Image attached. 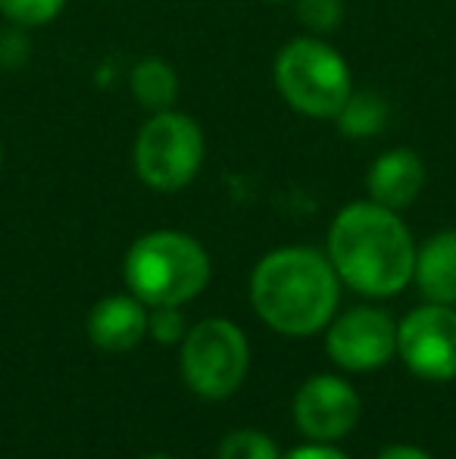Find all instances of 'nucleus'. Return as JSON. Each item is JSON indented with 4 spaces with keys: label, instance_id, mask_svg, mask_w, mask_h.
I'll return each mask as SVG.
<instances>
[{
    "label": "nucleus",
    "instance_id": "obj_1",
    "mask_svg": "<svg viewBox=\"0 0 456 459\" xmlns=\"http://www.w3.org/2000/svg\"><path fill=\"white\" fill-rule=\"evenodd\" d=\"M329 260L338 278L366 297H394L413 281L416 241L397 210L353 200L329 229Z\"/></svg>",
    "mask_w": 456,
    "mask_h": 459
},
{
    "label": "nucleus",
    "instance_id": "obj_2",
    "mask_svg": "<svg viewBox=\"0 0 456 459\" xmlns=\"http://www.w3.org/2000/svg\"><path fill=\"white\" fill-rule=\"evenodd\" d=\"M341 297V278L329 254L313 247H279L256 263L250 303L272 332L304 338L323 332Z\"/></svg>",
    "mask_w": 456,
    "mask_h": 459
},
{
    "label": "nucleus",
    "instance_id": "obj_3",
    "mask_svg": "<svg viewBox=\"0 0 456 459\" xmlns=\"http://www.w3.org/2000/svg\"><path fill=\"white\" fill-rule=\"evenodd\" d=\"M125 284L147 307H182L210 281V254L185 231L157 229L128 247Z\"/></svg>",
    "mask_w": 456,
    "mask_h": 459
},
{
    "label": "nucleus",
    "instance_id": "obj_4",
    "mask_svg": "<svg viewBox=\"0 0 456 459\" xmlns=\"http://www.w3.org/2000/svg\"><path fill=\"white\" fill-rule=\"evenodd\" d=\"M275 88L281 100L310 119H335L353 94L350 66L325 38L300 35L275 56Z\"/></svg>",
    "mask_w": 456,
    "mask_h": 459
},
{
    "label": "nucleus",
    "instance_id": "obj_5",
    "mask_svg": "<svg viewBox=\"0 0 456 459\" xmlns=\"http://www.w3.org/2000/svg\"><path fill=\"white\" fill-rule=\"evenodd\" d=\"M207 153L203 128L182 109L151 113L134 138V172L153 191H182L197 178Z\"/></svg>",
    "mask_w": 456,
    "mask_h": 459
},
{
    "label": "nucleus",
    "instance_id": "obj_6",
    "mask_svg": "<svg viewBox=\"0 0 456 459\" xmlns=\"http://www.w3.org/2000/svg\"><path fill=\"white\" fill-rule=\"evenodd\" d=\"M250 344L228 319H203L182 341V375L203 400H226L244 385Z\"/></svg>",
    "mask_w": 456,
    "mask_h": 459
},
{
    "label": "nucleus",
    "instance_id": "obj_7",
    "mask_svg": "<svg viewBox=\"0 0 456 459\" xmlns=\"http://www.w3.org/2000/svg\"><path fill=\"white\" fill-rule=\"evenodd\" d=\"M397 353L426 381L456 378V309L432 300L416 307L397 325Z\"/></svg>",
    "mask_w": 456,
    "mask_h": 459
},
{
    "label": "nucleus",
    "instance_id": "obj_8",
    "mask_svg": "<svg viewBox=\"0 0 456 459\" xmlns=\"http://www.w3.org/2000/svg\"><path fill=\"white\" fill-rule=\"evenodd\" d=\"M325 351L347 372H372L397 353V325L384 309H347L329 325Z\"/></svg>",
    "mask_w": 456,
    "mask_h": 459
},
{
    "label": "nucleus",
    "instance_id": "obj_9",
    "mask_svg": "<svg viewBox=\"0 0 456 459\" xmlns=\"http://www.w3.org/2000/svg\"><path fill=\"white\" fill-rule=\"evenodd\" d=\"M359 422V397L350 381L338 375H313L294 394V425L316 444L350 435Z\"/></svg>",
    "mask_w": 456,
    "mask_h": 459
},
{
    "label": "nucleus",
    "instance_id": "obj_10",
    "mask_svg": "<svg viewBox=\"0 0 456 459\" xmlns=\"http://www.w3.org/2000/svg\"><path fill=\"white\" fill-rule=\"evenodd\" d=\"M426 182H428L426 160L413 147H394V151H384L369 166L366 191H369V200L400 212L419 200Z\"/></svg>",
    "mask_w": 456,
    "mask_h": 459
},
{
    "label": "nucleus",
    "instance_id": "obj_11",
    "mask_svg": "<svg viewBox=\"0 0 456 459\" xmlns=\"http://www.w3.org/2000/svg\"><path fill=\"white\" fill-rule=\"evenodd\" d=\"M147 303H141L134 294L104 297L88 313V338L107 353L134 351L147 334Z\"/></svg>",
    "mask_w": 456,
    "mask_h": 459
},
{
    "label": "nucleus",
    "instance_id": "obj_12",
    "mask_svg": "<svg viewBox=\"0 0 456 459\" xmlns=\"http://www.w3.org/2000/svg\"><path fill=\"white\" fill-rule=\"evenodd\" d=\"M413 281L432 303L456 307V229H444L416 247Z\"/></svg>",
    "mask_w": 456,
    "mask_h": 459
},
{
    "label": "nucleus",
    "instance_id": "obj_13",
    "mask_svg": "<svg viewBox=\"0 0 456 459\" xmlns=\"http://www.w3.org/2000/svg\"><path fill=\"white\" fill-rule=\"evenodd\" d=\"M128 88H132V97L138 100L141 109L147 113H163V109H172L178 100V73L169 60L151 54L141 56L132 66V75H128Z\"/></svg>",
    "mask_w": 456,
    "mask_h": 459
},
{
    "label": "nucleus",
    "instance_id": "obj_14",
    "mask_svg": "<svg viewBox=\"0 0 456 459\" xmlns=\"http://www.w3.org/2000/svg\"><path fill=\"white\" fill-rule=\"evenodd\" d=\"M335 122L344 138L353 141L375 138L388 126V103L372 91H353L341 107V113L335 116Z\"/></svg>",
    "mask_w": 456,
    "mask_h": 459
},
{
    "label": "nucleus",
    "instance_id": "obj_15",
    "mask_svg": "<svg viewBox=\"0 0 456 459\" xmlns=\"http://www.w3.org/2000/svg\"><path fill=\"white\" fill-rule=\"evenodd\" d=\"M216 459H281L275 441L266 431L256 429H237L222 437Z\"/></svg>",
    "mask_w": 456,
    "mask_h": 459
},
{
    "label": "nucleus",
    "instance_id": "obj_16",
    "mask_svg": "<svg viewBox=\"0 0 456 459\" xmlns=\"http://www.w3.org/2000/svg\"><path fill=\"white\" fill-rule=\"evenodd\" d=\"M294 10L300 25L316 38L331 35L344 22V0H294Z\"/></svg>",
    "mask_w": 456,
    "mask_h": 459
},
{
    "label": "nucleus",
    "instance_id": "obj_17",
    "mask_svg": "<svg viewBox=\"0 0 456 459\" xmlns=\"http://www.w3.org/2000/svg\"><path fill=\"white\" fill-rule=\"evenodd\" d=\"M66 0H0V16L22 29H41L63 13Z\"/></svg>",
    "mask_w": 456,
    "mask_h": 459
},
{
    "label": "nucleus",
    "instance_id": "obj_18",
    "mask_svg": "<svg viewBox=\"0 0 456 459\" xmlns=\"http://www.w3.org/2000/svg\"><path fill=\"white\" fill-rule=\"evenodd\" d=\"M153 313L147 316V334H153V341L172 347L182 344L188 328H185V319L178 313V307H151Z\"/></svg>",
    "mask_w": 456,
    "mask_h": 459
},
{
    "label": "nucleus",
    "instance_id": "obj_19",
    "mask_svg": "<svg viewBox=\"0 0 456 459\" xmlns=\"http://www.w3.org/2000/svg\"><path fill=\"white\" fill-rule=\"evenodd\" d=\"M31 54V41H29V29L22 25H6L0 29V69H19L29 63Z\"/></svg>",
    "mask_w": 456,
    "mask_h": 459
},
{
    "label": "nucleus",
    "instance_id": "obj_20",
    "mask_svg": "<svg viewBox=\"0 0 456 459\" xmlns=\"http://www.w3.org/2000/svg\"><path fill=\"white\" fill-rule=\"evenodd\" d=\"M281 459H350V456L335 450L331 444H306V447H294L291 454H285Z\"/></svg>",
    "mask_w": 456,
    "mask_h": 459
},
{
    "label": "nucleus",
    "instance_id": "obj_21",
    "mask_svg": "<svg viewBox=\"0 0 456 459\" xmlns=\"http://www.w3.org/2000/svg\"><path fill=\"white\" fill-rule=\"evenodd\" d=\"M375 459H434V456L426 454L422 447H413V444H394V447L382 450Z\"/></svg>",
    "mask_w": 456,
    "mask_h": 459
},
{
    "label": "nucleus",
    "instance_id": "obj_22",
    "mask_svg": "<svg viewBox=\"0 0 456 459\" xmlns=\"http://www.w3.org/2000/svg\"><path fill=\"white\" fill-rule=\"evenodd\" d=\"M141 459H176V456H169V454H147V456H141Z\"/></svg>",
    "mask_w": 456,
    "mask_h": 459
},
{
    "label": "nucleus",
    "instance_id": "obj_23",
    "mask_svg": "<svg viewBox=\"0 0 456 459\" xmlns=\"http://www.w3.org/2000/svg\"><path fill=\"white\" fill-rule=\"evenodd\" d=\"M262 4H288V0H262Z\"/></svg>",
    "mask_w": 456,
    "mask_h": 459
},
{
    "label": "nucleus",
    "instance_id": "obj_24",
    "mask_svg": "<svg viewBox=\"0 0 456 459\" xmlns=\"http://www.w3.org/2000/svg\"><path fill=\"white\" fill-rule=\"evenodd\" d=\"M0 169H4V147H0Z\"/></svg>",
    "mask_w": 456,
    "mask_h": 459
}]
</instances>
